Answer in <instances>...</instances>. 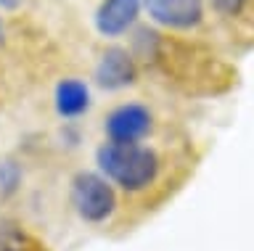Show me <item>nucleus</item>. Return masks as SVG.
I'll list each match as a JSON object with an SVG mask.
<instances>
[{"mask_svg": "<svg viewBox=\"0 0 254 251\" xmlns=\"http://www.w3.org/2000/svg\"><path fill=\"white\" fill-rule=\"evenodd\" d=\"M154 66H162L167 74L175 77V82H183L186 90L196 96H220L236 85V69L220 56L170 37H162Z\"/></svg>", "mask_w": 254, "mask_h": 251, "instance_id": "f257e3e1", "label": "nucleus"}, {"mask_svg": "<svg viewBox=\"0 0 254 251\" xmlns=\"http://www.w3.org/2000/svg\"><path fill=\"white\" fill-rule=\"evenodd\" d=\"M95 164L109 183L125 193H143L159 180L162 159L151 146L143 143H103L95 151Z\"/></svg>", "mask_w": 254, "mask_h": 251, "instance_id": "f03ea898", "label": "nucleus"}, {"mask_svg": "<svg viewBox=\"0 0 254 251\" xmlns=\"http://www.w3.org/2000/svg\"><path fill=\"white\" fill-rule=\"evenodd\" d=\"M69 201L77 217L87 225H103L117 211V193L111 183L98 172L82 169L69 183Z\"/></svg>", "mask_w": 254, "mask_h": 251, "instance_id": "7ed1b4c3", "label": "nucleus"}, {"mask_svg": "<svg viewBox=\"0 0 254 251\" xmlns=\"http://www.w3.org/2000/svg\"><path fill=\"white\" fill-rule=\"evenodd\" d=\"M154 127V114L148 106L143 103H119L117 108H111L103 122L109 143H140L143 138Z\"/></svg>", "mask_w": 254, "mask_h": 251, "instance_id": "20e7f679", "label": "nucleus"}, {"mask_svg": "<svg viewBox=\"0 0 254 251\" xmlns=\"http://www.w3.org/2000/svg\"><path fill=\"white\" fill-rule=\"evenodd\" d=\"M151 21L175 32H190L206 21L204 0H143Z\"/></svg>", "mask_w": 254, "mask_h": 251, "instance_id": "39448f33", "label": "nucleus"}, {"mask_svg": "<svg viewBox=\"0 0 254 251\" xmlns=\"http://www.w3.org/2000/svg\"><path fill=\"white\" fill-rule=\"evenodd\" d=\"M93 80L98 88L114 93V90H125L130 85L138 82V61L127 48L122 45H109L101 53L98 64H95Z\"/></svg>", "mask_w": 254, "mask_h": 251, "instance_id": "423d86ee", "label": "nucleus"}, {"mask_svg": "<svg viewBox=\"0 0 254 251\" xmlns=\"http://www.w3.org/2000/svg\"><path fill=\"white\" fill-rule=\"evenodd\" d=\"M143 0H101L95 8L93 24L101 37H122L127 29L135 27L140 16Z\"/></svg>", "mask_w": 254, "mask_h": 251, "instance_id": "0eeeda50", "label": "nucleus"}, {"mask_svg": "<svg viewBox=\"0 0 254 251\" xmlns=\"http://www.w3.org/2000/svg\"><path fill=\"white\" fill-rule=\"evenodd\" d=\"M53 100H56L59 116H64V119H77V116H82L90 108V90H87V85L82 80L66 77V80H61L56 85Z\"/></svg>", "mask_w": 254, "mask_h": 251, "instance_id": "6e6552de", "label": "nucleus"}, {"mask_svg": "<svg viewBox=\"0 0 254 251\" xmlns=\"http://www.w3.org/2000/svg\"><path fill=\"white\" fill-rule=\"evenodd\" d=\"M209 5L220 21L236 29L246 27L254 37V0H209Z\"/></svg>", "mask_w": 254, "mask_h": 251, "instance_id": "1a4fd4ad", "label": "nucleus"}, {"mask_svg": "<svg viewBox=\"0 0 254 251\" xmlns=\"http://www.w3.org/2000/svg\"><path fill=\"white\" fill-rule=\"evenodd\" d=\"M0 251H51V249L24 225L3 222L0 225Z\"/></svg>", "mask_w": 254, "mask_h": 251, "instance_id": "9d476101", "label": "nucleus"}, {"mask_svg": "<svg viewBox=\"0 0 254 251\" xmlns=\"http://www.w3.org/2000/svg\"><path fill=\"white\" fill-rule=\"evenodd\" d=\"M21 167L16 159H0V199H11L21 188Z\"/></svg>", "mask_w": 254, "mask_h": 251, "instance_id": "9b49d317", "label": "nucleus"}, {"mask_svg": "<svg viewBox=\"0 0 254 251\" xmlns=\"http://www.w3.org/2000/svg\"><path fill=\"white\" fill-rule=\"evenodd\" d=\"M21 0H0V8H5V11H11V8H16Z\"/></svg>", "mask_w": 254, "mask_h": 251, "instance_id": "f8f14e48", "label": "nucleus"}]
</instances>
